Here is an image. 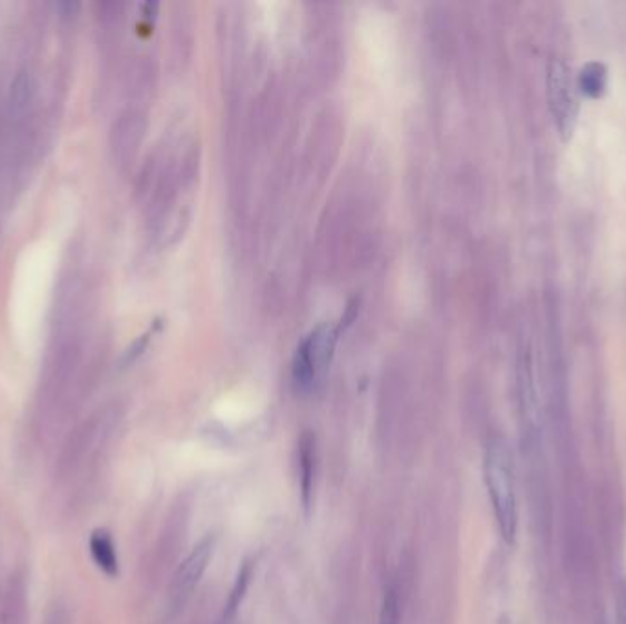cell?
Returning <instances> with one entry per match:
<instances>
[{"label": "cell", "instance_id": "277c9868", "mask_svg": "<svg viewBox=\"0 0 626 624\" xmlns=\"http://www.w3.org/2000/svg\"><path fill=\"white\" fill-rule=\"evenodd\" d=\"M579 89L588 99H601L608 89V68L597 61L586 62L579 73Z\"/></svg>", "mask_w": 626, "mask_h": 624}, {"label": "cell", "instance_id": "8992f818", "mask_svg": "<svg viewBox=\"0 0 626 624\" xmlns=\"http://www.w3.org/2000/svg\"><path fill=\"white\" fill-rule=\"evenodd\" d=\"M300 487L304 507H309V496L313 489V467H316V440L309 434H304L300 440Z\"/></svg>", "mask_w": 626, "mask_h": 624}, {"label": "cell", "instance_id": "52a82bcc", "mask_svg": "<svg viewBox=\"0 0 626 624\" xmlns=\"http://www.w3.org/2000/svg\"><path fill=\"white\" fill-rule=\"evenodd\" d=\"M32 94H33L32 80L26 71H23L15 77V81L12 85V107L15 110L24 109L32 101Z\"/></svg>", "mask_w": 626, "mask_h": 624}, {"label": "cell", "instance_id": "ba28073f", "mask_svg": "<svg viewBox=\"0 0 626 624\" xmlns=\"http://www.w3.org/2000/svg\"><path fill=\"white\" fill-rule=\"evenodd\" d=\"M377 624H400V599L394 588L384 593Z\"/></svg>", "mask_w": 626, "mask_h": 624}, {"label": "cell", "instance_id": "6da1fadb", "mask_svg": "<svg viewBox=\"0 0 626 624\" xmlns=\"http://www.w3.org/2000/svg\"><path fill=\"white\" fill-rule=\"evenodd\" d=\"M484 478L498 531L507 544H513L518 529V509L511 458L502 443H493L488 449L484 458Z\"/></svg>", "mask_w": 626, "mask_h": 624}, {"label": "cell", "instance_id": "5b68a950", "mask_svg": "<svg viewBox=\"0 0 626 624\" xmlns=\"http://www.w3.org/2000/svg\"><path fill=\"white\" fill-rule=\"evenodd\" d=\"M90 553L92 559L96 561V564L109 575V577H116L119 572L118 566V555L114 550V544L110 540V536L105 531H96L90 538Z\"/></svg>", "mask_w": 626, "mask_h": 624}, {"label": "cell", "instance_id": "3957f363", "mask_svg": "<svg viewBox=\"0 0 626 624\" xmlns=\"http://www.w3.org/2000/svg\"><path fill=\"white\" fill-rule=\"evenodd\" d=\"M214 548H216V536L207 534L194 545L193 552L182 563L169 591V604L173 610L184 608V604L191 599L204 573L207 572V566L214 555Z\"/></svg>", "mask_w": 626, "mask_h": 624}, {"label": "cell", "instance_id": "7a4b0ae2", "mask_svg": "<svg viewBox=\"0 0 626 624\" xmlns=\"http://www.w3.org/2000/svg\"><path fill=\"white\" fill-rule=\"evenodd\" d=\"M570 73L563 59H552L547 68V101H550L554 121L564 141L572 137L579 116V103Z\"/></svg>", "mask_w": 626, "mask_h": 624}]
</instances>
